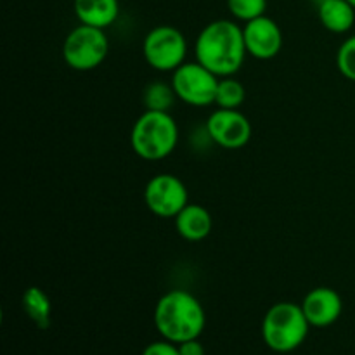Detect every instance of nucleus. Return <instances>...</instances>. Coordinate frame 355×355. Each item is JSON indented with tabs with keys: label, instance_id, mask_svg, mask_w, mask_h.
<instances>
[{
	"label": "nucleus",
	"instance_id": "nucleus-3",
	"mask_svg": "<svg viewBox=\"0 0 355 355\" xmlns=\"http://www.w3.org/2000/svg\"><path fill=\"white\" fill-rule=\"evenodd\" d=\"M179 142V127L170 111L146 110L130 132L132 151L146 162H159L172 155Z\"/></svg>",
	"mask_w": 355,
	"mask_h": 355
},
{
	"label": "nucleus",
	"instance_id": "nucleus-19",
	"mask_svg": "<svg viewBox=\"0 0 355 355\" xmlns=\"http://www.w3.org/2000/svg\"><path fill=\"white\" fill-rule=\"evenodd\" d=\"M338 71L350 82H355V35L347 38L336 52Z\"/></svg>",
	"mask_w": 355,
	"mask_h": 355
},
{
	"label": "nucleus",
	"instance_id": "nucleus-18",
	"mask_svg": "<svg viewBox=\"0 0 355 355\" xmlns=\"http://www.w3.org/2000/svg\"><path fill=\"white\" fill-rule=\"evenodd\" d=\"M227 9L234 19L248 23L260 16H266L267 0H227Z\"/></svg>",
	"mask_w": 355,
	"mask_h": 355
},
{
	"label": "nucleus",
	"instance_id": "nucleus-7",
	"mask_svg": "<svg viewBox=\"0 0 355 355\" xmlns=\"http://www.w3.org/2000/svg\"><path fill=\"white\" fill-rule=\"evenodd\" d=\"M218 76L205 68L198 61L184 62L172 73V87L177 99L194 107H205L215 104Z\"/></svg>",
	"mask_w": 355,
	"mask_h": 355
},
{
	"label": "nucleus",
	"instance_id": "nucleus-11",
	"mask_svg": "<svg viewBox=\"0 0 355 355\" xmlns=\"http://www.w3.org/2000/svg\"><path fill=\"white\" fill-rule=\"evenodd\" d=\"M300 305L312 328H328L335 324L343 311V302L338 291L328 286H319L309 291Z\"/></svg>",
	"mask_w": 355,
	"mask_h": 355
},
{
	"label": "nucleus",
	"instance_id": "nucleus-4",
	"mask_svg": "<svg viewBox=\"0 0 355 355\" xmlns=\"http://www.w3.org/2000/svg\"><path fill=\"white\" fill-rule=\"evenodd\" d=\"M307 318L302 305L291 302H277L267 311L262 321V336L266 345L277 354L297 350L309 335Z\"/></svg>",
	"mask_w": 355,
	"mask_h": 355
},
{
	"label": "nucleus",
	"instance_id": "nucleus-20",
	"mask_svg": "<svg viewBox=\"0 0 355 355\" xmlns=\"http://www.w3.org/2000/svg\"><path fill=\"white\" fill-rule=\"evenodd\" d=\"M142 355H180L179 345L177 343L168 342V340L163 338L162 342H153L149 343L144 349Z\"/></svg>",
	"mask_w": 355,
	"mask_h": 355
},
{
	"label": "nucleus",
	"instance_id": "nucleus-22",
	"mask_svg": "<svg viewBox=\"0 0 355 355\" xmlns=\"http://www.w3.org/2000/svg\"><path fill=\"white\" fill-rule=\"evenodd\" d=\"M349 2H350V3H352V6L355 7V0H349Z\"/></svg>",
	"mask_w": 355,
	"mask_h": 355
},
{
	"label": "nucleus",
	"instance_id": "nucleus-8",
	"mask_svg": "<svg viewBox=\"0 0 355 355\" xmlns=\"http://www.w3.org/2000/svg\"><path fill=\"white\" fill-rule=\"evenodd\" d=\"M144 203L159 218H175L189 205V193L173 173H158L146 184Z\"/></svg>",
	"mask_w": 355,
	"mask_h": 355
},
{
	"label": "nucleus",
	"instance_id": "nucleus-2",
	"mask_svg": "<svg viewBox=\"0 0 355 355\" xmlns=\"http://www.w3.org/2000/svg\"><path fill=\"white\" fill-rule=\"evenodd\" d=\"M207 324L201 302L186 290L163 295L155 307V326L159 335L172 343L200 338Z\"/></svg>",
	"mask_w": 355,
	"mask_h": 355
},
{
	"label": "nucleus",
	"instance_id": "nucleus-10",
	"mask_svg": "<svg viewBox=\"0 0 355 355\" xmlns=\"http://www.w3.org/2000/svg\"><path fill=\"white\" fill-rule=\"evenodd\" d=\"M246 52L260 61L274 59L283 49V31L269 16H260L243 26Z\"/></svg>",
	"mask_w": 355,
	"mask_h": 355
},
{
	"label": "nucleus",
	"instance_id": "nucleus-1",
	"mask_svg": "<svg viewBox=\"0 0 355 355\" xmlns=\"http://www.w3.org/2000/svg\"><path fill=\"white\" fill-rule=\"evenodd\" d=\"M243 28L232 19H215L200 31L194 55L200 64L224 78L241 69L246 58Z\"/></svg>",
	"mask_w": 355,
	"mask_h": 355
},
{
	"label": "nucleus",
	"instance_id": "nucleus-9",
	"mask_svg": "<svg viewBox=\"0 0 355 355\" xmlns=\"http://www.w3.org/2000/svg\"><path fill=\"white\" fill-rule=\"evenodd\" d=\"M207 135L222 149H241L252 139V123L239 110L218 107L208 116Z\"/></svg>",
	"mask_w": 355,
	"mask_h": 355
},
{
	"label": "nucleus",
	"instance_id": "nucleus-12",
	"mask_svg": "<svg viewBox=\"0 0 355 355\" xmlns=\"http://www.w3.org/2000/svg\"><path fill=\"white\" fill-rule=\"evenodd\" d=\"M175 229L179 236L186 241L198 243L203 241L210 236L211 227H214V218L211 214L203 207V205L189 203L175 218Z\"/></svg>",
	"mask_w": 355,
	"mask_h": 355
},
{
	"label": "nucleus",
	"instance_id": "nucleus-6",
	"mask_svg": "<svg viewBox=\"0 0 355 355\" xmlns=\"http://www.w3.org/2000/svg\"><path fill=\"white\" fill-rule=\"evenodd\" d=\"M142 54L153 69L173 73L186 62L187 40L179 28L159 24L144 37Z\"/></svg>",
	"mask_w": 355,
	"mask_h": 355
},
{
	"label": "nucleus",
	"instance_id": "nucleus-16",
	"mask_svg": "<svg viewBox=\"0 0 355 355\" xmlns=\"http://www.w3.org/2000/svg\"><path fill=\"white\" fill-rule=\"evenodd\" d=\"M175 99L177 94L173 90L172 83L166 85L163 82H151L144 89V94H142L144 107L151 111H170Z\"/></svg>",
	"mask_w": 355,
	"mask_h": 355
},
{
	"label": "nucleus",
	"instance_id": "nucleus-15",
	"mask_svg": "<svg viewBox=\"0 0 355 355\" xmlns=\"http://www.w3.org/2000/svg\"><path fill=\"white\" fill-rule=\"evenodd\" d=\"M23 309L28 318L40 329H47L51 324L52 304L47 293L38 286H30L23 293Z\"/></svg>",
	"mask_w": 355,
	"mask_h": 355
},
{
	"label": "nucleus",
	"instance_id": "nucleus-5",
	"mask_svg": "<svg viewBox=\"0 0 355 355\" xmlns=\"http://www.w3.org/2000/svg\"><path fill=\"white\" fill-rule=\"evenodd\" d=\"M110 54V38L106 30L89 24L73 28L62 44V59L75 71H92L106 61Z\"/></svg>",
	"mask_w": 355,
	"mask_h": 355
},
{
	"label": "nucleus",
	"instance_id": "nucleus-13",
	"mask_svg": "<svg viewBox=\"0 0 355 355\" xmlns=\"http://www.w3.org/2000/svg\"><path fill=\"white\" fill-rule=\"evenodd\" d=\"M75 14L82 24L96 28H110L120 14L118 0H75Z\"/></svg>",
	"mask_w": 355,
	"mask_h": 355
},
{
	"label": "nucleus",
	"instance_id": "nucleus-14",
	"mask_svg": "<svg viewBox=\"0 0 355 355\" xmlns=\"http://www.w3.org/2000/svg\"><path fill=\"white\" fill-rule=\"evenodd\" d=\"M318 16L322 26L331 33H347L355 23V7L349 0H321Z\"/></svg>",
	"mask_w": 355,
	"mask_h": 355
},
{
	"label": "nucleus",
	"instance_id": "nucleus-17",
	"mask_svg": "<svg viewBox=\"0 0 355 355\" xmlns=\"http://www.w3.org/2000/svg\"><path fill=\"white\" fill-rule=\"evenodd\" d=\"M246 99V90L239 80L232 76H224L218 80L217 96H215V104L224 110H238Z\"/></svg>",
	"mask_w": 355,
	"mask_h": 355
},
{
	"label": "nucleus",
	"instance_id": "nucleus-21",
	"mask_svg": "<svg viewBox=\"0 0 355 355\" xmlns=\"http://www.w3.org/2000/svg\"><path fill=\"white\" fill-rule=\"evenodd\" d=\"M180 355H205V347L198 338L187 340V342L179 343Z\"/></svg>",
	"mask_w": 355,
	"mask_h": 355
}]
</instances>
